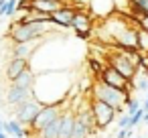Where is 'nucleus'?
Listing matches in <instances>:
<instances>
[{"label": "nucleus", "mask_w": 148, "mask_h": 138, "mask_svg": "<svg viewBox=\"0 0 148 138\" xmlns=\"http://www.w3.org/2000/svg\"><path fill=\"white\" fill-rule=\"evenodd\" d=\"M73 85V73L69 69H55V71H41L35 77L33 95L43 104H63L69 89Z\"/></svg>", "instance_id": "f257e3e1"}, {"label": "nucleus", "mask_w": 148, "mask_h": 138, "mask_svg": "<svg viewBox=\"0 0 148 138\" xmlns=\"http://www.w3.org/2000/svg\"><path fill=\"white\" fill-rule=\"evenodd\" d=\"M59 25L55 21H29V23H14L8 31V37L14 43H25V41H37L45 39L53 33H59Z\"/></svg>", "instance_id": "f03ea898"}, {"label": "nucleus", "mask_w": 148, "mask_h": 138, "mask_svg": "<svg viewBox=\"0 0 148 138\" xmlns=\"http://www.w3.org/2000/svg\"><path fill=\"white\" fill-rule=\"evenodd\" d=\"M140 61H142V53L140 49H124V47H116V51L108 53V65L116 67L122 75H126L128 79H134V75L140 69Z\"/></svg>", "instance_id": "7ed1b4c3"}, {"label": "nucleus", "mask_w": 148, "mask_h": 138, "mask_svg": "<svg viewBox=\"0 0 148 138\" xmlns=\"http://www.w3.org/2000/svg\"><path fill=\"white\" fill-rule=\"evenodd\" d=\"M91 97L93 100H101V102L114 106L118 112H122L124 106H128V100H130L128 91L118 89V87H112V85H108L103 81H95L91 85Z\"/></svg>", "instance_id": "20e7f679"}, {"label": "nucleus", "mask_w": 148, "mask_h": 138, "mask_svg": "<svg viewBox=\"0 0 148 138\" xmlns=\"http://www.w3.org/2000/svg\"><path fill=\"white\" fill-rule=\"evenodd\" d=\"M43 104L37 100V97H31L27 102H23L21 106L14 108V118L23 124V126H33V122L37 120L39 112H41Z\"/></svg>", "instance_id": "39448f33"}, {"label": "nucleus", "mask_w": 148, "mask_h": 138, "mask_svg": "<svg viewBox=\"0 0 148 138\" xmlns=\"http://www.w3.org/2000/svg\"><path fill=\"white\" fill-rule=\"evenodd\" d=\"M91 112L95 116L97 128H108L116 120V114H120L114 106H110V104H106L101 100H91Z\"/></svg>", "instance_id": "423d86ee"}, {"label": "nucleus", "mask_w": 148, "mask_h": 138, "mask_svg": "<svg viewBox=\"0 0 148 138\" xmlns=\"http://www.w3.org/2000/svg\"><path fill=\"white\" fill-rule=\"evenodd\" d=\"M63 112H61V104H51V106H43L41 108V112H39V116H37V120L33 122V126H31V130L33 132H39L41 134V130L45 128V126H49L53 120H57L59 116H61Z\"/></svg>", "instance_id": "0eeeda50"}, {"label": "nucleus", "mask_w": 148, "mask_h": 138, "mask_svg": "<svg viewBox=\"0 0 148 138\" xmlns=\"http://www.w3.org/2000/svg\"><path fill=\"white\" fill-rule=\"evenodd\" d=\"M99 81H103V83H108V85H112V87H118V89L130 91V81H132V79H128L126 75H122L116 67L106 65L103 71L99 73Z\"/></svg>", "instance_id": "6e6552de"}, {"label": "nucleus", "mask_w": 148, "mask_h": 138, "mask_svg": "<svg viewBox=\"0 0 148 138\" xmlns=\"http://www.w3.org/2000/svg\"><path fill=\"white\" fill-rule=\"evenodd\" d=\"M71 29L75 31L77 39H87V37L91 35V16H89L87 12L77 10V12H75V16H73Z\"/></svg>", "instance_id": "1a4fd4ad"}, {"label": "nucleus", "mask_w": 148, "mask_h": 138, "mask_svg": "<svg viewBox=\"0 0 148 138\" xmlns=\"http://www.w3.org/2000/svg\"><path fill=\"white\" fill-rule=\"evenodd\" d=\"M31 97H35L33 95V89H27V87H21V85H16V83H10V87H8V91H6V102H8V106H21L23 102H27V100H31Z\"/></svg>", "instance_id": "9d476101"}, {"label": "nucleus", "mask_w": 148, "mask_h": 138, "mask_svg": "<svg viewBox=\"0 0 148 138\" xmlns=\"http://www.w3.org/2000/svg\"><path fill=\"white\" fill-rule=\"evenodd\" d=\"M75 12H77V8H73V6H63V8L55 10V12L51 14V19H53L61 29H71V23H73Z\"/></svg>", "instance_id": "9b49d317"}, {"label": "nucleus", "mask_w": 148, "mask_h": 138, "mask_svg": "<svg viewBox=\"0 0 148 138\" xmlns=\"http://www.w3.org/2000/svg\"><path fill=\"white\" fill-rule=\"evenodd\" d=\"M29 65H31L29 59H25V57H12V59L6 63V79H8V81H14Z\"/></svg>", "instance_id": "f8f14e48"}, {"label": "nucleus", "mask_w": 148, "mask_h": 138, "mask_svg": "<svg viewBox=\"0 0 148 138\" xmlns=\"http://www.w3.org/2000/svg\"><path fill=\"white\" fill-rule=\"evenodd\" d=\"M43 43V39H37V41H25V43H14L12 47V57H25V59H31V55L37 51V47Z\"/></svg>", "instance_id": "ddd939ff"}, {"label": "nucleus", "mask_w": 148, "mask_h": 138, "mask_svg": "<svg viewBox=\"0 0 148 138\" xmlns=\"http://www.w3.org/2000/svg\"><path fill=\"white\" fill-rule=\"evenodd\" d=\"M31 4H33V8L49 12V14H53L55 10H59L63 6H69V2H65V0H31Z\"/></svg>", "instance_id": "4468645a"}, {"label": "nucleus", "mask_w": 148, "mask_h": 138, "mask_svg": "<svg viewBox=\"0 0 148 138\" xmlns=\"http://www.w3.org/2000/svg\"><path fill=\"white\" fill-rule=\"evenodd\" d=\"M91 10L97 14V16H101V19H108L114 10H118L116 8V2L114 0H93L91 2Z\"/></svg>", "instance_id": "2eb2a0df"}, {"label": "nucleus", "mask_w": 148, "mask_h": 138, "mask_svg": "<svg viewBox=\"0 0 148 138\" xmlns=\"http://www.w3.org/2000/svg\"><path fill=\"white\" fill-rule=\"evenodd\" d=\"M75 118H77V116H75L73 112H63V122H61V128H59L57 138H71V136H73Z\"/></svg>", "instance_id": "dca6fc26"}, {"label": "nucleus", "mask_w": 148, "mask_h": 138, "mask_svg": "<svg viewBox=\"0 0 148 138\" xmlns=\"http://www.w3.org/2000/svg\"><path fill=\"white\" fill-rule=\"evenodd\" d=\"M4 130L12 136V138H27V136H31L33 132L31 130H25L23 128V124L14 118V120H8V122H4Z\"/></svg>", "instance_id": "f3484780"}, {"label": "nucleus", "mask_w": 148, "mask_h": 138, "mask_svg": "<svg viewBox=\"0 0 148 138\" xmlns=\"http://www.w3.org/2000/svg\"><path fill=\"white\" fill-rule=\"evenodd\" d=\"M61 122H63V114H61L57 120H53L49 126H45V128L41 130V138H57L59 128H61Z\"/></svg>", "instance_id": "a211bd4d"}, {"label": "nucleus", "mask_w": 148, "mask_h": 138, "mask_svg": "<svg viewBox=\"0 0 148 138\" xmlns=\"http://www.w3.org/2000/svg\"><path fill=\"white\" fill-rule=\"evenodd\" d=\"M138 49L142 55L148 53V31L142 27H138Z\"/></svg>", "instance_id": "6ab92c4d"}, {"label": "nucleus", "mask_w": 148, "mask_h": 138, "mask_svg": "<svg viewBox=\"0 0 148 138\" xmlns=\"http://www.w3.org/2000/svg\"><path fill=\"white\" fill-rule=\"evenodd\" d=\"M144 114H146V110L144 108H140V110H136L132 116H130V122H128V128H136L140 122H142V118H144Z\"/></svg>", "instance_id": "aec40b11"}, {"label": "nucleus", "mask_w": 148, "mask_h": 138, "mask_svg": "<svg viewBox=\"0 0 148 138\" xmlns=\"http://www.w3.org/2000/svg\"><path fill=\"white\" fill-rule=\"evenodd\" d=\"M136 110H140V104H138V100H136V97H130V100H128V108H126V114H130V116H132V114H134Z\"/></svg>", "instance_id": "412c9836"}, {"label": "nucleus", "mask_w": 148, "mask_h": 138, "mask_svg": "<svg viewBox=\"0 0 148 138\" xmlns=\"http://www.w3.org/2000/svg\"><path fill=\"white\" fill-rule=\"evenodd\" d=\"M132 132H134V128H128V126H126V128H120L116 138H130V136H132Z\"/></svg>", "instance_id": "4be33fe9"}, {"label": "nucleus", "mask_w": 148, "mask_h": 138, "mask_svg": "<svg viewBox=\"0 0 148 138\" xmlns=\"http://www.w3.org/2000/svg\"><path fill=\"white\" fill-rule=\"evenodd\" d=\"M138 89L140 91H148V79H146V75H142V79L138 83Z\"/></svg>", "instance_id": "5701e85b"}, {"label": "nucleus", "mask_w": 148, "mask_h": 138, "mask_svg": "<svg viewBox=\"0 0 148 138\" xmlns=\"http://www.w3.org/2000/svg\"><path fill=\"white\" fill-rule=\"evenodd\" d=\"M6 6H8V0H0V16H6Z\"/></svg>", "instance_id": "b1692460"}, {"label": "nucleus", "mask_w": 148, "mask_h": 138, "mask_svg": "<svg viewBox=\"0 0 148 138\" xmlns=\"http://www.w3.org/2000/svg\"><path fill=\"white\" fill-rule=\"evenodd\" d=\"M142 124H144V126H148V112L144 114V118H142Z\"/></svg>", "instance_id": "393cba45"}, {"label": "nucleus", "mask_w": 148, "mask_h": 138, "mask_svg": "<svg viewBox=\"0 0 148 138\" xmlns=\"http://www.w3.org/2000/svg\"><path fill=\"white\" fill-rule=\"evenodd\" d=\"M6 134H8V132H6V130H0V138H8V136H6Z\"/></svg>", "instance_id": "a878e982"}, {"label": "nucleus", "mask_w": 148, "mask_h": 138, "mask_svg": "<svg viewBox=\"0 0 148 138\" xmlns=\"http://www.w3.org/2000/svg\"><path fill=\"white\" fill-rule=\"evenodd\" d=\"M0 130H4V122H2V116H0Z\"/></svg>", "instance_id": "bb28decb"}, {"label": "nucleus", "mask_w": 148, "mask_h": 138, "mask_svg": "<svg viewBox=\"0 0 148 138\" xmlns=\"http://www.w3.org/2000/svg\"><path fill=\"white\" fill-rule=\"evenodd\" d=\"M144 110L148 112V97H146V102H144Z\"/></svg>", "instance_id": "cd10ccee"}, {"label": "nucleus", "mask_w": 148, "mask_h": 138, "mask_svg": "<svg viewBox=\"0 0 148 138\" xmlns=\"http://www.w3.org/2000/svg\"><path fill=\"white\" fill-rule=\"evenodd\" d=\"M65 2H73V0H65Z\"/></svg>", "instance_id": "c85d7f7f"}]
</instances>
